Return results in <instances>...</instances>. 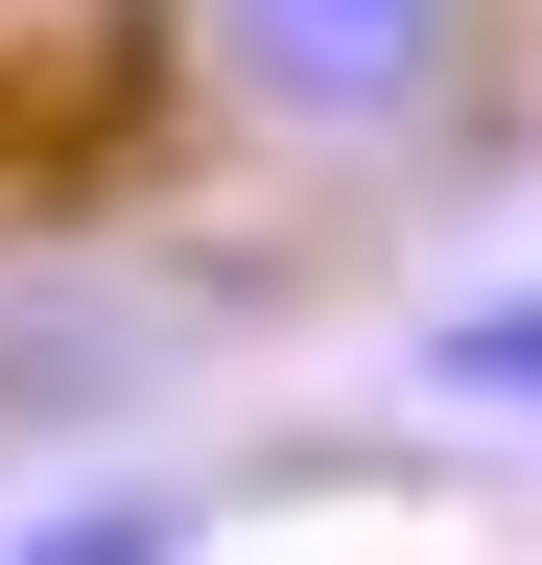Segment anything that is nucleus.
Here are the masks:
<instances>
[{"instance_id":"f257e3e1","label":"nucleus","mask_w":542,"mask_h":565,"mask_svg":"<svg viewBox=\"0 0 542 565\" xmlns=\"http://www.w3.org/2000/svg\"><path fill=\"white\" fill-rule=\"evenodd\" d=\"M189 24L284 141H425L496 47V0H189Z\"/></svg>"},{"instance_id":"f03ea898","label":"nucleus","mask_w":542,"mask_h":565,"mask_svg":"<svg viewBox=\"0 0 542 565\" xmlns=\"http://www.w3.org/2000/svg\"><path fill=\"white\" fill-rule=\"evenodd\" d=\"M425 401L542 424V282H471V307H425Z\"/></svg>"},{"instance_id":"7ed1b4c3","label":"nucleus","mask_w":542,"mask_h":565,"mask_svg":"<svg viewBox=\"0 0 542 565\" xmlns=\"http://www.w3.org/2000/svg\"><path fill=\"white\" fill-rule=\"evenodd\" d=\"M0 565H189V494H166V471H95V494H47Z\"/></svg>"}]
</instances>
